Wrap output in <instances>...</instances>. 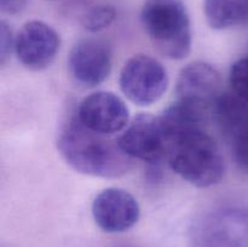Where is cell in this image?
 <instances>
[{
	"label": "cell",
	"mask_w": 248,
	"mask_h": 247,
	"mask_svg": "<svg viewBox=\"0 0 248 247\" xmlns=\"http://www.w3.org/2000/svg\"><path fill=\"white\" fill-rule=\"evenodd\" d=\"M57 148L73 170L87 176L116 178L132 169V159L120 149L118 140L89 130L78 118L60 133Z\"/></svg>",
	"instance_id": "6da1fadb"
},
{
	"label": "cell",
	"mask_w": 248,
	"mask_h": 247,
	"mask_svg": "<svg viewBox=\"0 0 248 247\" xmlns=\"http://www.w3.org/2000/svg\"><path fill=\"white\" fill-rule=\"evenodd\" d=\"M167 159L172 171L198 188L216 185L224 177V157L205 128L188 131L172 138Z\"/></svg>",
	"instance_id": "7a4b0ae2"
},
{
	"label": "cell",
	"mask_w": 248,
	"mask_h": 247,
	"mask_svg": "<svg viewBox=\"0 0 248 247\" xmlns=\"http://www.w3.org/2000/svg\"><path fill=\"white\" fill-rule=\"evenodd\" d=\"M140 23L155 50L167 60L186 58L191 50V23L183 0H145Z\"/></svg>",
	"instance_id": "3957f363"
},
{
	"label": "cell",
	"mask_w": 248,
	"mask_h": 247,
	"mask_svg": "<svg viewBox=\"0 0 248 247\" xmlns=\"http://www.w3.org/2000/svg\"><path fill=\"white\" fill-rule=\"evenodd\" d=\"M119 86L128 101L147 107L159 101L169 86L166 68L156 58L135 55L124 64Z\"/></svg>",
	"instance_id": "277c9868"
},
{
	"label": "cell",
	"mask_w": 248,
	"mask_h": 247,
	"mask_svg": "<svg viewBox=\"0 0 248 247\" xmlns=\"http://www.w3.org/2000/svg\"><path fill=\"white\" fill-rule=\"evenodd\" d=\"M120 149L131 159L149 165H159L169 153V137L160 116L140 114L118 138Z\"/></svg>",
	"instance_id": "5b68a950"
},
{
	"label": "cell",
	"mask_w": 248,
	"mask_h": 247,
	"mask_svg": "<svg viewBox=\"0 0 248 247\" xmlns=\"http://www.w3.org/2000/svg\"><path fill=\"white\" fill-rule=\"evenodd\" d=\"M222 91V77L213 65L193 62L181 70L176 84L177 101L211 113Z\"/></svg>",
	"instance_id": "8992f818"
},
{
	"label": "cell",
	"mask_w": 248,
	"mask_h": 247,
	"mask_svg": "<svg viewBox=\"0 0 248 247\" xmlns=\"http://www.w3.org/2000/svg\"><path fill=\"white\" fill-rule=\"evenodd\" d=\"M77 118L89 130L106 136L120 132L130 124L125 102L109 91H97L85 97L79 104Z\"/></svg>",
	"instance_id": "52a82bcc"
},
{
	"label": "cell",
	"mask_w": 248,
	"mask_h": 247,
	"mask_svg": "<svg viewBox=\"0 0 248 247\" xmlns=\"http://www.w3.org/2000/svg\"><path fill=\"white\" fill-rule=\"evenodd\" d=\"M60 46V35L52 27L43 21H29L17 33L14 50L22 65L39 72L52 64Z\"/></svg>",
	"instance_id": "ba28073f"
},
{
	"label": "cell",
	"mask_w": 248,
	"mask_h": 247,
	"mask_svg": "<svg viewBox=\"0 0 248 247\" xmlns=\"http://www.w3.org/2000/svg\"><path fill=\"white\" fill-rule=\"evenodd\" d=\"M92 216L106 232H124L138 222L140 208L132 194L121 188H107L94 198Z\"/></svg>",
	"instance_id": "9c48e42d"
},
{
	"label": "cell",
	"mask_w": 248,
	"mask_h": 247,
	"mask_svg": "<svg viewBox=\"0 0 248 247\" xmlns=\"http://www.w3.org/2000/svg\"><path fill=\"white\" fill-rule=\"evenodd\" d=\"M68 67L77 82L86 87L102 84L111 72L110 48L103 41L85 39L72 48Z\"/></svg>",
	"instance_id": "30bf717a"
},
{
	"label": "cell",
	"mask_w": 248,
	"mask_h": 247,
	"mask_svg": "<svg viewBox=\"0 0 248 247\" xmlns=\"http://www.w3.org/2000/svg\"><path fill=\"white\" fill-rule=\"evenodd\" d=\"M213 119L228 139L248 127V102L235 92H223L213 107Z\"/></svg>",
	"instance_id": "8fae6325"
},
{
	"label": "cell",
	"mask_w": 248,
	"mask_h": 247,
	"mask_svg": "<svg viewBox=\"0 0 248 247\" xmlns=\"http://www.w3.org/2000/svg\"><path fill=\"white\" fill-rule=\"evenodd\" d=\"M203 11L207 23L216 31L248 24V0H205Z\"/></svg>",
	"instance_id": "7c38bea8"
},
{
	"label": "cell",
	"mask_w": 248,
	"mask_h": 247,
	"mask_svg": "<svg viewBox=\"0 0 248 247\" xmlns=\"http://www.w3.org/2000/svg\"><path fill=\"white\" fill-rule=\"evenodd\" d=\"M116 18V11L110 5H97L91 7L82 17V26L87 31L97 33L108 28Z\"/></svg>",
	"instance_id": "4fadbf2b"
},
{
	"label": "cell",
	"mask_w": 248,
	"mask_h": 247,
	"mask_svg": "<svg viewBox=\"0 0 248 247\" xmlns=\"http://www.w3.org/2000/svg\"><path fill=\"white\" fill-rule=\"evenodd\" d=\"M232 92L248 102V55L232 63L229 73Z\"/></svg>",
	"instance_id": "5bb4252c"
},
{
	"label": "cell",
	"mask_w": 248,
	"mask_h": 247,
	"mask_svg": "<svg viewBox=\"0 0 248 247\" xmlns=\"http://www.w3.org/2000/svg\"><path fill=\"white\" fill-rule=\"evenodd\" d=\"M235 164L241 171L248 173V127L230 139Z\"/></svg>",
	"instance_id": "9a60e30c"
},
{
	"label": "cell",
	"mask_w": 248,
	"mask_h": 247,
	"mask_svg": "<svg viewBox=\"0 0 248 247\" xmlns=\"http://www.w3.org/2000/svg\"><path fill=\"white\" fill-rule=\"evenodd\" d=\"M12 48H15V39L12 38L11 29L6 22H0V64L5 65L10 58Z\"/></svg>",
	"instance_id": "2e32d148"
},
{
	"label": "cell",
	"mask_w": 248,
	"mask_h": 247,
	"mask_svg": "<svg viewBox=\"0 0 248 247\" xmlns=\"http://www.w3.org/2000/svg\"><path fill=\"white\" fill-rule=\"evenodd\" d=\"M28 0H0V9L2 12L15 15L26 7Z\"/></svg>",
	"instance_id": "e0dca14e"
}]
</instances>
